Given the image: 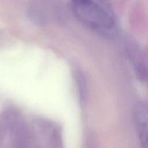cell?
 Listing matches in <instances>:
<instances>
[{"instance_id":"obj_1","label":"cell","mask_w":148,"mask_h":148,"mask_svg":"<svg viewBox=\"0 0 148 148\" xmlns=\"http://www.w3.org/2000/svg\"><path fill=\"white\" fill-rule=\"evenodd\" d=\"M72 10L76 18L91 29L103 35H108L115 26L111 14L93 0L72 2Z\"/></svg>"},{"instance_id":"obj_2","label":"cell","mask_w":148,"mask_h":148,"mask_svg":"<svg viewBox=\"0 0 148 148\" xmlns=\"http://www.w3.org/2000/svg\"><path fill=\"white\" fill-rule=\"evenodd\" d=\"M35 124L45 148H64L62 130L58 124L46 119H39Z\"/></svg>"},{"instance_id":"obj_3","label":"cell","mask_w":148,"mask_h":148,"mask_svg":"<svg viewBox=\"0 0 148 148\" xmlns=\"http://www.w3.org/2000/svg\"><path fill=\"white\" fill-rule=\"evenodd\" d=\"M134 117L141 148H148V105L138 104Z\"/></svg>"},{"instance_id":"obj_4","label":"cell","mask_w":148,"mask_h":148,"mask_svg":"<svg viewBox=\"0 0 148 148\" xmlns=\"http://www.w3.org/2000/svg\"><path fill=\"white\" fill-rule=\"evenodd\" d=\"M75 80L77 87L79 100L80 104H84L87 97V84L84 73L80 71H76L74 74Z\"/></svg>"},{"instance_id":"obj_5","label":"cell","mask_w":148,"mask_h":148,"mask_svg":"<svg viewBox=\"0 0 148 148\" xmlns=\"http://www.w3.org/2000/svg\"><path fill=\"white\" fill-rule=\"evenodd\" d=\"M97 138L92 132H88L85 136L82 148H97Z\"/></svg>"},{"instance_id":"obj_6","label":"cell","mask_w":148,"mask_h":148,"mask_svg":"<svg viewBox=\"0 0 148 148\" xmlns=\"http://www.w3.org/2000/svg\"><path fill=\"white\" fill-rule=\"evenodd\" d=\"M79 1V0H72V1Z\"/></svg>"}]
</instances>
